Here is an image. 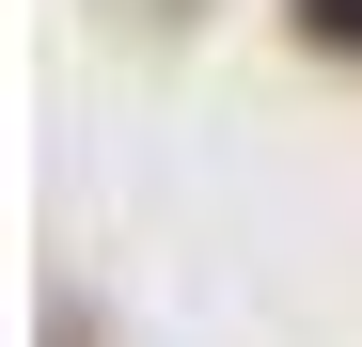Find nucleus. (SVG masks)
<instances>
[{
	"mask_svg": "<svg viewBox=\"0 0 362 347\" xmlns=\"http://www.w3.org/2000/svg\"><path fill=\"white\" fill-rule=\"evenodd\" d=\"M315 32H331V47H362V0H315Z\"/></svg>",
	"mask_w": 362,
	"mask_h": 347,
	"instance_id": "1",
	"label": "nucleus"
}]
</instances>
